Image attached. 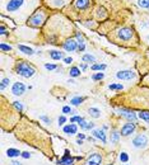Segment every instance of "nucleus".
<instances>
[{"label":"nucleus","mask_w":149,"mask_h":165,"mask_svg":"<svg viewBox=\"0 0 149 165\" xmlns=\"http://www.w3.org/2000/svg\"><path fill=\"white\" fill-rule=\"evenodd\" d=\"M40 7L41 0H2V15L15 23H23Z\"/></svg>","instance_id":"1"},{"label":"nucleus","mask_w":149,"mask_h":165,"mask_svg":"<svg viewBox=\"0 0 149 165\" xmlns=\"http://www.w3.org/2000/svg\"><path fill=\"white\" fill-rule=\"evenodd\" d=\"M50 17V12L47 8L45 7H40L37 9L26 22L28 27L31 28H41L45 26V23L47 22V18Z\"/></svg>","instance_id":"2"},{"label":"nucleus","mask_w":149,"mask_h":165,"mask_svg":"<svg viewBox=\"0 0 149 165\" xmlns=\"http://www.w3.org/2000/svg\"><path fill=\"white\" fill-rule=\"evenodd\" d=\"M116 38H117V41H120L122 43L138 42L136 32L134 31L133 27H129V26H122L116 31Z\"/></svg>","instance_id":"3"},{"label":"nucleus","mask_w":149,"mask_h":165,"mask_svg":"<svg viewBox=\"0 0 149 165\" xmlns=\"http://www.w3.org/2000/svg\"><path fill=\"white\" fill-rule=\"evenodd\" d=\"M15 72L19 76L22 78H26V79H29V78H33L34 74H36V69L27 61L24 60H19L15 62V67H14Z\"/></svg>","instance_id":"4"},{"label":"nucleus","mask_w":149,"mask_h":165,"mask_svg":"<svg viewBox=\"0 0 149 165\" xmlns=\"http://www.w3.org/2000/svg\"><path fill=\"white\" fill-rule=\"evenodd\" d=\"M131 143H133V146H134L135 149L143 150V149H145L146 146L149 145V137H148L145 133H139V135H136V136L133 138Z\"/></svg>","instance_id":"5"},{"label":"nucleus","mask_w":149,"mask_h":165,"mask_svg":"<svg viewBox=\"0 0 149 165\" xmlns=\"http://www.w3.org/2000/svg\"><path fill=\"white\" fill-rule=\"evenodd\" d=\"M70 2L71 0H44V4L49 9L59 10V9H63L64 7H66Z\"/></svg>","instance_id":"6"},{"label":"nucleus","mask_w":149,"mask_h":165,"mask_svg":"<svg viewBox=\"0 0 149 165\" xmlns=\"http://www.w3.org/2000/svg\"><path fill=\"white\" fill-rule=\"evenodd\" d=\"M116 78L119 80H125V81H130L136 78V74L135 71L133 70H120L116 72Z\"/></svg>","instance_id":"7"},{"label":"nucleus","mask_w":149,"mask_h":165,"mask_svg":"<svg viewBox=\"0 0 149 165\" xmlns=\"http://www.w3.org/2000/svg\"><path fill=\"white\" fill-rule=\"evenodd\" d=\"M63 48L66 51V52H75V51H78V42H77V40L75 38H66L64 42H63Z\"/></svg>","instance_id":"8"},{"label":"nucleus","mask_w":149,"mask_h":165,"mask_svg":"<svg viewBox=\"0 0 149 165\" xmlns=\"http://www.w3.org/2000/svg\"><path fill=\"white\" fill-rule=\"evenodd\" d=\"M101 164H102V156L98 153L89 154L84 160V165H101Z\"/></svg>","instance_id":"9"},{"label":"nucleus","mask_w":149,"mask_h":165,"mask_svg":"<svg viewBox=\"0 0 149 165\" xmlns=\"http://www.w3.org/2000/svg\"><path fill=\"white\" fill-rule=\"evenodd\" d=\"M135 128H136V123H135V122H127V123H125V124L121 127L120 133H121V136L127 137V136L133 135V133L135 132Z\"/></svg>","instance_id":"10"},{"label":"nucleus","mask_w":149,"mask_h":165,"mask_svg":"<svg viewBox=\"0 0 149 165\" xmlns=\"http://www.w3.org/2000/svg\"><path fill=\"white\" fill-rule=\"evenodd\" d=\"M117 112H120V116H122L124 118H126L129 122H135L138 121V114L134 113V111H130V109H125V108H119Z\"/></svg>","instance_id":"11"},{"label":"nucleus","mask_w":149,"mask_h":165,"mask_svg":"<svg viewBox=\"0 0 149 165\" xmlns=\"http://www.w3.org/2000/svg\"><path fill=\"white\" fill-rule=\"evenodd\" d=\"M26 89H28L23 83H21V81H15L14 84H13V86H12V93H13V95H15V97H21V95H23L24 93H26Z\"/></svg>","instance_id":"12"},{"label":"nucleus","mask_w":149,"mask_h":165,"mask_svg":"<svg viewBox=\"0 0 149 165\" xmlns=\"http://www.w3.org/2000/svg\"><path fill=\"white\" fill-rule=\"evenodd\" d=\"M78 124L77 123H68L65 126H63V132L65 135H69V136H73V135H77L78 133Z\"/></svg>","instance_id":"13"},{"label":"nucleus","mask_w":149,"mask_h":165,"mask_svg":"<svg viewBox=\"0 0 149 165\" xmlns=\"http://www.w3.org/2000/svg\"><path fill=\"white\" fill-rule=\"evenodd\" d=\"M92 4V0H74L73 7L78 10H87Z\"/></svg>","instance_id":"14"},{"label":"nucleus","mask_w":149,"mask_h":165,"mask_svg":"<svg viewBox=\"0 0 149 165\" xmlns=\"http://www.w3.org/2000/svg\"><path fill=\"white\" fill-rule=\"evenodd\" d=\"M92 135L95 138L102 141V143H107V136H106V132H105L103 128L102 130L101 128H95V130H92Z\"/></svg>","instance_id":"15"},{"label":"nucleus","mask_w":149,"mask_h":165,"mask_svg":"<svg viewBox=\"0 0 149 165\" xmlns=\"http://www.w3.org/2000/svg\"><path fill=\"white\" fill-rule=\"evenodd\" d=\"M49 55H50V57H51L52 60H55V61L64 60V52H61V51H58V50H51V51L49 52Z\"/></svg>","instance_id":"16"},{"label":"nucleus","mask_w":149,"mask_h":165,"mask_svg":"<svg viewBox=\"0 0 149 165\" xmlns=\"http://www.w3.org/2000/svg\"><path fill=\"white\" fill-rule=\"evenodd\" d=\"M74 160H75V158H66V156H63L60 160H56L55 161V164L56 165H73L74 164Z\"/></svg>","instance_id":"17"},{"label":"nucleus","mask_w":149,"mask_h":165,"mask_svg":"<svg viewBox=\"0 0 149 165\" xmlns=\"http://www.w3.org/2000/svg\"><path fill=\"white\" fill-rule=\"evenodd\" d=\"M18 50L24 55H28V56H32V55L34 53V51L29 46H26V45H18Z\"/></svg>","instance_id":"18"},{"label":"nucleus","mask_w":149,"mask_h":165,"mask_svg":"<svg viewBox=\"0 0 149 165\" xmlns=\"http://www.w3.org/2000/svg\"><path fill=\"white\" fill-rule=\"evenodd\" d=\"M120 137H121V133L119 131H112L110 135V140H111V143H114V145H117L119 141H120Z\"/></svg>","instance_id":"19"},{"label":"nucleus","mask_w":149,"mask_h":165,"mask_svg":"<svg viewBox=\"0 0 149 165\" xmlns=\"http://www.w3.org/2000/svg\"><path fill=\"white\" fill-rule=\"evenodd\" d=\"M88 114L92 118H101V111H100L98 108H95V107L88 108Z\"/></svg>","instance_id":"20"},{"label":"nucleus","mask_w":149,"mask_h":165,"mask_svg":"<svg viewBox=\"0 0 149 165\" xmlns=\"http://www.w3.org/2000/svg\"><path fill=\"white\" fill-rule=\"evenodd\" d=\"M82 61L85 62V64H92L93 65L96 62V57L93 56V55H90V53H84L82 56Z\"/></svg>","instance_id":"21"},{"label":"nucleus","mask_w":149,"mask_h":165,"mask_svg":"<svg viewBox=\"0 0 149 165\" xmlns=\"http://www.w3.org/2000/svg\"><path fill=\"white\" fill-rule=\"evenodd\" d=\"M22 155V153L18 150V149H13V148H10V149H8L7 150V156L8 158H18V156H21Z\"/></svg>","instance_id":"22"},{"label":"nucleus","mask_w":149,"mask_h":165,"mask_svg":"<svg viewBox=\"0 0 149 165\" xmlns=\"http://www.w3.org/2000/svg\"><path fill=\"white\" fill-rule=\"evenodd\" d=\"M80 74H82V70H80L78 66H73V67H70V70H69V75H70L71 78H78V76H80Z\"/></svg>","instance_id":"23"},{"label":"nucleus","mask_w":149,"mask_h":165,"mask_svg":"<svg viewBox=\"0 0 149 165\" xmlns=\"http://www.w3.org/2000/svg\"><path fill=\"white\" fill-rule=\"evenodd\" d=\"M84 100H85V97H74V98L70 99V105L78 107V105H80Z\"/></svg>","instance_id":"24"},{"label":"nucleus","mask_w":149,"mask_h":165,"mask_svg":"<svg viewBox=\"0 0 149 165\" xmlns=\"http://www.w3.org/2000/svg\"><path fill=\"white\" fill-rule=\"evenodd\" d=\"M138 118H140L141 121L149 123V111H140L138 113Z\"/></svg>","instance_id":"25"},{"label":"nucleus","mask_w":149,"mask_h":165,"mask_svg":"<svg viewBox=\"0 0 149 165\" xmlns=\"http://www.w3.org/2000/svg\"><path fill=\"white\" fill-rule=\"evenodd\" d=\"M75 40H77L78 45H85V38L82 32H75Z\"/></svg>","instance_id":"26"},{"label":"nucleus","mask_w":149,"mask_h":165,"mask_svg":"<svg viewBox=\"0 0 149 165\" xmlns=\"http://www.w3.org/2000/svg\"><path fill=\"white\" fill-rule=\"evenodd\" d=\"M106 67H107V65H105V64H93L90 66V69L93 71H103V70H106Z\"/></svg>","instance_id":"27"},{"label":"nucleus","mask_w":149,"mask_h":165,"mask_svg":"<svg viewBox=\"0 0 149 165\" xmlns=\"http://www.w3.org/2000/svg\"><path fill=\"white\" fill-rule=\"evenodd\" d=\"M105 78V74L102 71H98V72H95V74L92 75V80L93 81H101L102 79Z\"/></svg>","instance_id":"28"},{"label":"nucleus","mask_w":149,"mask_h":165,"mask_svg":"<svg viewBox=\"0 0 149 165\" xmlns=\"http://www.w3.org/2000/svg\"><path fill=\"white\" fill-rule=\"evenodd\" d=\"M61 112H63V114H75L77 112H74L73 111V108H71V105H64L63 107V109H61Z\"/></svg>","instance_id":"29"},{"label":"nucleus","mask_w":149,"mask_h":165,"mask_svg":"<svg viewBox=\"0 0 149 165\" xmlns=\"http://www.w3.org/2000/svg\"><path fill=\"white\" fill-rule=\"evenodd\" d=\"M13 105L15 107V109H17V111L19 112V113L23 112L24 107H23V103H22V102H19V100H14V102H13Z\"/></svg>","instance_id":"30"},{"label":"nucleus","mask_w":149,"mask_h":165,"mask_svg":"<svg viewBox=\"0 0 149 165\" xmlns=\"http://www.w3.org/2000/svg\"><path fill=\"white\" fill-rule=\"evenodd\" d=\"M0 50H2L3 52H10L13 48H12L10 45H7L5 42H2V43H0Z\"/></svg>","instance_id":"31"},{"label":"nucleus","mask_w":149,"mask_h":165,"mask_svg":"<svg viewBox=\"0 0 149 165\" xmlns=\"http://www.w3.org/2000/svg\"><path fill=\"white\" fill-rule=\"evenodd\" d=\"M108 89H110V90H114V91H116V90H122V89H124V85H122V84H110V85H108Z\"/></svg>","instance_id":"32"},{"label":"nucleus","mask_w":149,"mask_h":165,"mask_svg":"<svg viewBox=\"0 0 149 165\" xmlns=\"http://www.w3.org/2000/svg\"><path fill=\"white\" fill-rule=\"evenodd\" d=\"M119 160H120L121 163H129V155H127V153H125V151L120 153V155H119Z\"/></svg>","instance_id":"33"},{"label":"nucleus","mask_w":149,"mask_h":165,"mask_svg":"<svg viewBox=\"0 0 149 165\" xmlns=\"http://www.w3.org/2000/svg\"><path fill=\"white\" fill-rule=\"evenodd\" d=\"M9 84H10V79H9V78H3V79H2V84H0V89L4 90Z\"/></svg>","instance_id":"34"},{"label":"nucleus","mask_w":149,"mask_h":165,"mask_svg":"<svg viewBox=\"0 0 149 165\" xmlns=\"http://www.w3.org/2000/svg\"><path fill=\"white\" fill-rule=\"evenodd\" d=\"M44 66H45V69H46V70H49V71H52V70H59V66H58V65H55V64H45Z\"/></svg>","instance_id":"35"},{"label":"nucleus","mask_w":149,"mask_h":165,"mask_svg":"<svg viewBox=\"0 0 149 165\" xmlns=\"http://www.w3.org/2000/svg\"><path fill=\"white\" fill-rule=\"evenodd\" d=\"M66 117H65V114H61L59 118H58V122H59V126H65V123H66Z\"/></svg>","instance_id":"36"},{"label":"nucleus","mask_w":149,"mask_h":165,"mask_svg":"<svg viewBox=\"0 0 149 165\" xmlns=\"http://www.w3.org/2000/svg\"><path fill=\"white\" fill-rule=\"evenodd\" d=\"M90 130H95V123H93V122H87L83 131H90Z\"/></svg>","instance_id":"37"},{"label":"nucleus","mask_w":149,"mask_h":165,"mask_svg":"<svg viewBox=\"0 0 149 165\" xmlns=\"http://www.w3.org/2000/svg\"><path fill=\"white\" fill-rule=\"evenodd\" d=\"M40 119H41V121H44V122H45V123H47V124H51V122H52V121H51V118H49V117H47V116H45V114L40 116Z\"/></svg>","instance_id":"38"},{"label":"nucleus","mask_w":149,"mask_h":165,"mask_svg":"<svg viewBox=\"0 0 149 165\" xmlns=\"http://www.w3.org/2000/svg\"><path fill=\"white\" fill-rule=\"evenodd\" d=\"M82 117L80 116H77V114H74L71 118H70V123H78V121Z\"/></svg>","instance_id":"39"},{"label":"nucleus","mask_w":149,"mask_h":165,"mask_svg":"<svg viewBox=\"0 0 149 165\" xmlns=\"http://www.w3.org/2000/svg\"><path fill=\"white\" fill-rule=\"evenodd\" d=\"M0 33H2V36H5V34H8L7 27H5L4 24H2V27H0Z\"/></svg>","instance_id":"40"},{"label":"nucleus","mask_w":149,"mask_h":165,"mask_svg":"<svg viewBox=\"0 0 149 165\" xmlns=\"http://www.w3.org/2000/svg\"><path fill=\"white\" fill-rule=\"evenodd\" d=\"M21 156H22L23 159H31V156H32V155H31V154H29L28 151H23Z\"/></svg>","instance_id":"41"},{"label":"nucleus","mask_w":149,"mask_h":165,"mask_svg":"<svg viewBox=\"0 0 149 165\" xmlns=\"http://www.w3.org/2000/svg\"><path fill=\"white\" fill-rule=\"evenodd\" d=\"M64 62H65L66 65H70V64L73 62V57H64Z\"/></svg>","instance_id":"42"},{"label":"nucleus","mask_w":149,"mask_h":165,"mask_svg":"<svg viewBox=\"0 0 149 165\" xmlns=\"http://www.w3.org/2000/svg\"><path fill=\"white\" fill-rule=\"evenodd\" d=\"M79 69H80L82 71H85V70L88 69V66H87V64H85V62H82V64L79 65Z\"/></svg>","instance_id":"43"},{"label":"nucleus","mask_w":149,"mask_h":165,"mask_svg":"<svg viewBox=\"0 0 149 165\" xmlns=\"http://www.w3.org/2000/svg\"><path fill=\"white\" fill-rule=\"evenodd\" d=\"M77 138H79V140H85L87 136H85L84 133H77Z\"/></svg>","instance_id":"44"},{"label":"nucleus","mask_w":149,"mask_h":165,"mask_svg":"<svg viewBox=\"0 0 149 165\" xmlns=\"http://www.w3.org/2000/svg\"><path fill=\"white\" fill-rule=\"evenodd\" d=\"M84 50H85V45H79L78 46V51L79 52H84Z\"/></svg>","instance_id":"45"},{"label":"nucleus","mask_w":149,"mask_h":165,"mask_svg":"<svg viewBox=\"0 0 149 165\" xmlns=\"http://www.w3.org/2000/svg\"><path fill=\"white\" fill-rule=\"evenodd\" d=\"M10 165H23V164L19 163V161H17V160H13V161L10 163Z\"/></svg>","instance_id":"46"},{"label":"nucleus","mask_w":149,"mask_h":165,"mask_svg":"<svg viewBox=\"0 0 149 165\" xmlns=\"http://www.w3.org/2000/svg\"><path fill=\"white\" fill-rule=\"evenodd\" d=\"M64 156H66V158H70V156H71V154H70V151H69L68 149L65 150V153H64Z\"/></svg>","instance_id":"47"},{"label":"nucleus","mask_w":149,"mask_h":165,"mask_svg":"<svg viewBox=\"0 0 149 165\" xmlns=\"http://www.w3.org/2000/svg\"><path fill=\"white\" fill-rule=\"evenodd\" d=\"M87 140H88L89 142H90V141H92V142H95V141H96L97 138H95V137H87Z\"/></svg>","instance_id":"48"},{"label":"nucleus","mask_w":149,"mask_h":165,"mask_svg":"<svg viewBox=\"0 0 149 165\" xmlns=\"http://www.w3.org/2000/svg\"><path fill=\"white\" fill-rule=\"evenodd\" d=\"M83 141H84V140H79V138H78V140H77V145H83Z\"/></svg>","instance_id":"49"},{"label":"nucleus","mask_w":149,"mask_h":165,"mask_svg":"<svg viewBox=\"0 0 149 165\" xmlns=\"http://www.w3.org/2000/svg\"><path fill=\"white\" fill-rule=\"evenodd\" d=\"M146 38H148V41H149V34H148V37H146Z\"/></svg>","instance_id":"50"},{"label":"nucleus","mask_w":149,"mask_h":165,"mask_svg":"<svg viewBox=\"0 0 149 165\" xmlns=\"http://www.w3.org/2000/svg\"><path fill=\"white\" fill-rule=\"evenodd\" d=\"M107 165H114V164H107Z\"/></svg>","instance_id":"51"}]
</instances>
